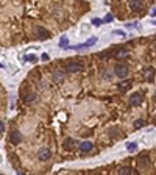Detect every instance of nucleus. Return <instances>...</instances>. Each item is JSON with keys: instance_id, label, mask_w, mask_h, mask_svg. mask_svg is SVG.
<instances>
[{"instance_id": "19", "label": "nucleus", "mask_w": 156, "mask_h": 175, "mask_svg": "<svg viewBox=\"0 0 156 175\" xmlns=\"http://www.w3.org/2000/svg\"><path fill=\"white\" fill-rule=\"evenodd\" d=\"M95 42H97V38H95V36H92V38H91V39L84 44V47H91V45H94Z\"/></svg>"}, {"instance_id": "20", "label": "nucleus", "mask_w": 156, "mask_h": 175, "mask_svg": "<svg viewBox=\"0 0 156 175\" xmlns=\"http://www.w3.org/2000/svg\"><path fill=\"white\" fill-rule=\"evenodd\" d=\"M136 149H137V144L136 142H130V144H128V150H130V152H133Z\"/></svg>"}, {"instance_id": "24", "label": "nucleus", "mask_w": 156, "mask_h": 175, "mask_svg": "<svg viewBox=\"0 0 156 175\" xmlns=\"http://www.w3.org/2000/svg\"><path fill=\"white\" fill-rule=\"evenodd\" d=\"M103 75H105V77H103L105 80H111V75H109L108 72H103Z\"/></svg>"}, {"instance_id": "25", "label": "nucleus", "mask_w": 156, "mask_h": 175, "mask_svg": "<svg viewBox=\"0 0 156 175\" xmlns=\"http://www.w3.org/2000/svg\"><path fill=\"white\" fill-rule=\"evenodd\" d=\"M3 130H5V124H3V122H0V133H2Z\"/></svg>"}, {"instance_id": "3", "label": "nucleus", "mask_w": 156, "mask_h": 175, "mask_svg": "<svg viewBox=\"0 0 156 175\" xmlns=\"http://www.w3.org/2000/svg\"><path fill=\"white\" fill-rule=\"evenodd\" d=\"M34 33H36V36H38V39H41V41H45V39L50 38V31L47 28H44V27H36Z\"/></svg>"}, {"instance_id": "9", "label": "nucleus", "mask_w": 156, "mask_h": 175, "mask_svg": "<svg viewBox=\"0 0 156 175\" xmlns=\"http://www.w3.org/2000/svg\"><path fill=\"white\" fill-rule=\"evenodd\" d=\"M64 77H66V73L61 72V70H58V72H55V73H53L52 80H53L55 83H62V81H64Z\"/></svg>"}, {"instance_id": "5", "label": "nucleus", "mask_w": 156, "mask_h": 175, "mask_svg": "<svg viewBox=\"0 0 156 175\" xmlns=\"http://www.w3.org/2000/svg\"><path fill=\"white\" fill-rule=\"evenodd\" d=\"M38 158H39L41 161H47V160H50V158H52V150L47 149V147H44V149H39V150H38Z\"/></svg>"}, {"instance_id": "26", "label": "nucleus", "mask_w": 156, "mask_h": 175, "mask_svg": "<svg viewBox=\"0 0 156 175\" xmlns=\"http://www.w3.org/2000/svg\"><path fill=\"white\" fill-rule=\"evenodd\" d=\"M42 60H44V61H47V60H49V55H47V53H44V55H42Z\"/></svg>"}, {"instance_id": "22", "label": "nucleus", "mask_w": 156, "mask_h": 175, "mask_svg": "<svg viewBox=\"0 0 156 175\" xmlns=\"http://www.w3.org/2000/svg\"><path fill=\"white\" fill-rule=\"evenodd\" d=\"M25 60H28V61H36V57H34V55H28V57H25Z\"/></svg>"}, {"instance_id": "7", "label": "nucleus", "mask_w": 156, "mask_h": 175, "mask_svg": "<svg viewBox=\"0 0 156 175\" xmlns=\"http://www.w3.org/2000/svg\"><path fill=\"white\" fill-rule=\"evenodd\" d=\"M22 97L25 100V103H34L38 100V94H34V92H24Z\"/></svg>"}, {"instance_id": "14", "label": "nucleus", "mask_w": 156, "mask_h": 175, "mask_svg": "<svg viewBox=\"0 0 156 175\" xmlns=\"http://www.w3.org/2000/svg\"><path fill=\"white\" fill-rule=\"evenodd\" d=\"M137 164H139L141 167H147V166L150 164V158L148 156H139V158H137Z\"/></svg>"}, {"instance_id": "29", "label": "nucleus", "mask_w": 156, "mask_h": 175, "mask_svg": "<svg viewBox=\"0 0 156 175\" xmlns=\"http://www.w3.org/2000/svg\"><path fill=\"white\" fill-rule=\"evenodd\" d=\"M0 175H2V173H0Z\"/></svg>"}, {"instance_id": "27", "label": "nucleus", "mask_w": 156, "mask_h": 175, "mask_svg": "<svg viewBox=\"0 0 156 175\" xmlns=\"http://www.w3.org/2000/svg\"><path fill=\"white\" fill-rule=\"evenodd\" d=\"M0 67H3V64H0Z\"/></svg>"}, {"instance_id": "6", "label": "nucleus", "mask_w": 156, "mask_h": 175, "mask_svg": "<svg viewBox=\"0 0 156 175\" xmlns=\"http://www.w3.org/2000/svg\"><path fill=\"white\" fill-rule=\"evenodd\" d=\"M142 100H144V97H142L141 92H134V94H131V97H130V105H131V106H139V105L142 103Z\"/></svg>"}, {"instance_id": "16", "label": "nucleus", "mask_w": 156, "mask_h": 175, "mask_svg": "<svg viewBox=\"0 0 156 175\" xmlns=\"http://www.w3.org/2000/svg\"><path fill=\"white\" fill-rule=\"evenodd\" d=\"M116 58H126L128 57V50L126 49H119L116 53H114Z\"/></svg>"}, {"instance_id": "21", "label": "nucleus", "mask_w": 156, "mask_h": 175, "mask_svg": "<svg viewBox=\"0 0 156 175\" xmlns=\"http://www.w3.org/2000/svg\"><path fill=\"white\" fill-rule=\"evenodd\" d=\"M92 24H94V25H102V24H103V21H102V19H94V21H92Z\"/></svg>"}, {"instance_id": "13", "label": "nucleus", "mask_w": 156, "mask_h": 175, "mask_svg": "<svg viewBox=\"0 0 156 175\" xmlns=\"http://www.w3.org/2000/svg\"><path fill=\"white\" fill-rule=\"evenodd\" d=\"M144 77H145L147 80L153 81V77H154V67H147V69L144 70Z\"/></svg>"}, {"instance_id": "17", "label": "nucleus", "mask_w": 156, "mask_h": 175, "mask_svg": "<svg viewBox=\"0 0 156 175\" xmlns=\"http://www.w3.org/2000/svg\"><path fill=\"white\" fill-rule=\"evenodd\" d=\"M145 125H147V122L144 121V119H137V121L134 122V128H142Z\"/></svg>"}, {"instance_id": "1", "label": "nucleus", "mask_w": 156, "mask_h": 175, "mask_svg": "<svg viewBox=\"0 0 156 175\" xmlns=\"http://www.w3.org/2000/svg\"><path fill=\"white\" fill-rule=\"evenodd\" d=\"M114 73H116V77L123 80L128 75V66H126V64H123V63H117L116 66H114Z\"/></svg>"}, {"instance_id": "2", "label": "nucleus", "mask_w": 156, "mask_h": 175, "mask_svg": "<svg viewBox=\"0 0 156 175\" xmlns=\"http://www.w3.org/2000/svg\"><path fill=\"white\" fill-rule=\"evenodd\" d=\"M81 69H83V66H81L80 61H67V64H66V70L70 73H77Z\"/></svg>"}, {"instance_id": "28", "label": "nucleus", "mask_w": 156, "mask_h": 175, "mask_svg": "<svg viewBox=\"0 0 156 175\" xmlns=\"http://www.w3.org/2000/svg\"><path fill=\"white\" fill-rule=\"evenodd\" d=\"M19 175H22V173H19Z\"/></svg>"}, {"instance_id": "23", "label": "nucleus", "mask_w": 156, "mask_h": 175, "mask_svg": "<svg viewBox=\"0 0 156 175\" xmlns=\"http://www.w3.org/2000/svg\"><path fill=\"white\" fill-rule=\"evenodd\" d=\"M111 21H113V16H111V14H108V16L105 17V22H111Z\"/></svg>"}, {"instance_id": "4", "label": "nucleus", "mask_w": 156, "mask_h": 175, "mask_svg": "<svg viewBox=\"0 0 156 175\" xmlns=\"http://www.w3.org/2000/svg\"><path fill=\"white\" fill-rule=\"evenodd\" d=\"M22 139H24V134H22L19 130H14V131L10 133V141H11V144L17 145V144L22 142Z\"/></svg>"}, {"instance_id": "8", "label": "nucleus", "mask_w": 156, "mask_h": 175, "mask_svg": "<svg viewBox=\"0 0 156 175\" xmlns=\"http://www.w3.org/2000/svg\"><path fill=\"white\" fill-rule=\"evenodd\" d=\"M73 147H75V139H72V138H67V139H64V141H62V149L72 150Z\"/></svg>"}, {"instance_id": "12", "label": "nucleus", "mask_w": 156, "mask_h": 175, "mask_svg": "<svg viewBox=\"0 0 156 175\" xmlns=\"http://www.w3.org/2000/svg\"><path fill=\"white\" fill-rule=\"evenodd\" d=\"M117 173L119 175H133V170H131L130 166H122V167H119Z\"/></svg>"}, {"instance_id": "11", "label": "nucleus", "mask_w": 156, "mask_h": 175, "mask_svg": "<svg viewBox=\"0 0 156 175\" xmlns=\"http://www.w3.org/2000/svg\"><path fill=\"white\" fill-rule=\"evenodd\" d=\"M92 147H94V144L91 141H84V142L80 144V150L81 152H91V150H92Z\"/></svg>"}, {"instance_id": "15", "label": "nucleus", "mask_w": 156, "mask_h": 175, "mask_svg": "<svg viewBox=\"0 0 156 175\" xmlns=\"http://www.w3.org/2000/svg\"><path fill=\"white\" fill-rule=\"evenodd\" d=\"M117 88L125 92V91H128V89L131 88V81H130V80H126V81H122V83H119V86H117Z\"/></svg>"}, {"instance_id": "10", "label": "nucleus", "mask_w": 156, "mask_h": 175, "mask_svg": "<svg viewBox=\"0 0 156 175\" xmlns=\"http://www.w3.org/2000/svg\"><path fill=\"white\" fill-rule=\"evenodd\" d=\"M130 6L133 11H139L144 8V2H141V0H133V2H130Z\"/></svg>"}, {"instance_id": "18", "label": "nucleus", "mask_w": 156, "mask_h": 175, "mask_svg": "<svg viewBox=\"0 0 156 175\" xmlns=\"http://www.w3.org/2000/svg\"><path fill=\"white\" fill-rule=\"evenodd\" d=\"M67 36H62V38L59 39V47H64V49H66L67 47Z\"/></svg>"}]
</instances>
